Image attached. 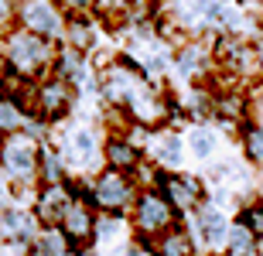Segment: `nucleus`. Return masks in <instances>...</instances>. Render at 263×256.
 Here are the masks:
<instances>
[{
  "label": "nucleus",
  "instance_id": "obj_9",
  "mask_svg": "<svg viewBox=\"0 0 263 256\" xmlns=\"http://www.w3.org/2000/svg\"><path fill=\"white\" fill-rule=\"evenodd\" d=\"M185 226L192 229V236H195V243H198L202 253H222L233 219H229V212H226L222 205H215V202L205 198L192 215H185Z\"/></svg>",
  "mask_w": 263,
  "mask_h": 256
},
{
  "label": "nucleus",
  "instance_id": "obj_12",
  "mask_svg": "<svg viewBox=\"0 0 263 256\" xmlns=\"http://www.w3.org/2000/svg\"><path fill=\"white\" fill-rule=\"evenodd\" d=\"M147 161L157 164L161 171H181L188 157V147H185V133H178L175 127H157V130H147Z\"/></svg>",
  "mask_w": 263,
  "mask_h": 256
},
{
  "label": "nucleus",
  "instance_id": "obj_4",
  "mask_svg": "<svg viewBox=\"0 0 263 256\" xmlns=\"http://www.w3.org/2000/svg\"><path fill=\"white\" fill-rule=\"evenodd\" d=\"M82 195L96 205L99 215H130V208H134L137 195H140V185H137V178L127 174V171L103 168L99 174L89 178Z\"/></svg>",
  "mask_w": 263,
  "mask_h": 256
},
{
  "label": "nucleus",
  "instance_id": "obj_7",
  "mask_svg": "<svg viewBox=\"0 0 263 256\" xmlns=\"http://www.w3.org/2000/svg\"><path fill=\"white\" fill-rule=\"evenodd\" d=\"M17 28L31 31V34H41L48 41H62L68 28V10L62 0H21Z\"/></svg>",
  "mask_w": 263,
  "mask_h": 256
},
{
  "label": "nucleus",
  "instance_id": "obj_30",
  "mask_svg": "<svg viewBox=\"0 0 263 256\" xmlns=\"http://www.w3.org/2000/svg\"><path fill=\"white\" fill-rule=\"evenodd\" d=\"M205 256H226V253H205Z\"/></svg>",
  "mask_w": 263,
  "mask_h": 256
},
{
  "label": "nucleus",
  "instance_id": "obj_28",
  "mask_svg": "<svg viewBox=\"0 0 263 256\" xmlns=\"http://www.w3.org/2000/svg\"><path fill=\"white\" fill-rule=\"evenodd\" d=\"M7 205H14V188H10V181L4 174H0V212Z\"/></svg>",
  "mask_w": 263,
  "mask_h": 256
},
{
  "label": "nucleus",
  "instance_id": "obj_16",
  "mask_svg": "<svg viewBox=\"0 0 263 256\" xmlns=\"http://www.w3.org/2000/svg\"><path fill=\"white\" fill-rule=\"evenodd\" d=\"M51 72L55 75H62L65 82H72V86L82 92V86H96V72H92V55H86V51L72 48V45H59V51H55V65H51Z\"/></svg>",
  "mask_w": 263,
  "mask_h": 256
},
{
  "label": "nucleus",
  "instance_id": "obj_1",
  "mask_svg": "<svg viewBox=\"0 0 263 256\" xmlns=\"http://www.w3.org/2000/svg\"><path fill=\"white\" fill-rule=\"evenodd\" d=\"M0 51H4L7 69L17 82H38L41 75H48L51 65H55L59 41L31 34V31H24V28H10L7 34H0Z\"/></svg>",
  "mask_w": 263,
  "mask_h": 256
},
{
  "label": "nucleus",
  "instance_id": "obj_18",
  "mask_svg": "<svg viewBox=\"0 0 263 256\" xmlns=\"http://www.w3.org/2000/svg\"><path fill=\"white\" fill-rule=\"evenodd\" d=\"M151 249H154V256H205L202 249H198L195 236H192V229L185 226V219H181L178 226H171L167 232H161V236L151 243Z\"/></svg>",
  "mask_w": 263,
  "mask_h": 256
},
{
  "label": "nucleus",
  "instance_id": "obj_24",
  "mask_svg": "<svg viewBox=\"0 0 263 256\" xmlns=\"http://www.w3.org/2000/svg\"><path fill=\"white\" fill-rule=\"evenodd\" d=\"M59 181H72V178H68L62 154L51 144H45L41 147V161H38V185H59Z\"/></svg>",
  "mask_w": 263,
  "mask_h": 256
},
{
  "label": "nucleus",
  "instance_id": "obj_27",
  "mask_svg": "<svg viewBox=\"0 0 263 256\" xmlns=\"http://www.w3.org/2000/svg\"><path fill=\"white\" fill-rule=\"evenodd\" d=\"M17 4L21 0H0V34L17 28Z\"/></svg>",
  "mask_w": 263,
  "mask_h": 256
},
{
  "label": "nucleus",
  "instance_id": "obj_23",
  "mask_svg": "<svg viewBox=\"0 0 263 256\" xmlns=\"http://www.w3.org/2000/svg\"><path fill=\"white\" fill-rule=\"evenodd\" d=\"M226 256H260L263 246L260 239L253 236V229L246 226L243 219H233V226H229V239H226Z\"/></svg>",
  "mask_w": 263,
  "mask_h": 256
},
{
  "label": "nucleus",
  "instance_id": "obj_13",
  "mask_svg": "<svg viewBox=\"0 0 263 256\" xmlns=\"http://www.w3.org/2000/svg\"><path fill=\"white\" fill-rule=\"evenodd\" d=\"M59 226H62V232L72 239V246H76V249H92L96 226H99V212H96V205L79 191V195L72 198V205L65 208V215H62Z\"/></svg>",
  "mask_w": 263,
  "mask_h": 256
},
{
  "label": "nucleus",
  "instance_id": "obj_20",
  "mask_svg": "<svg viewBox=\"0 0 263 256\" xmlns=\"http://www.w3.org/2000/svg\"><path fill=\"white\" fill-rule=\"evenodd\" d=\"M219 144H222V133L209 123H192L185 130V147L192 154V161H212L219 154Z\"/></svg>",
  "mask_w": 263,
  "mask_h": 256
},
{
  "label": "nucleus",
  "instance_id": "obj_22",
  "mask_svg": "<svg viewBox=\"0 0 263 256\" xmlns=\"http://www.w3.org/2000/svg\"><path fill=\"white\" fill-rule=\"evenodd\" d=\"M72 253H76V246L62 232V226H41L34 246H31V256H72Z\"/></svg>",
  "mask_w": 263,
  "mask_h": 256
},
{
  "label": "nucleus",
  "instance_id": "obj_10",
  "mask_svg": "<svg viewBox=\"0 0 263 256\" xmlns=\"http://www.w3.org/2000/svg\"><path fill=\"white\" fill-rule=\"evenodd\" d=\"M157 191L178 208V215H192L205 198H209L205 178L188 174V171H161V178H157Z\"/></svg>",
  "mask_w": 263,
  "mask_h": 256
},
{
  "label": "nucleus",
  "instance_id": "obj_19",
  "mask_svg": "<svg viewBox=\"0 0 263 256\" xmlns=\"http://www.w3.org/2000/svg\"><path fill=\"white\" fill-rule=\"evenodd\" d=\"M59 45H72V48L92 55V51L99 48V24H96V17H92V14H68L65 38H62Z\"/></svg>",
  "mask_w": 263,
  "mask_h": 256
},
{
  "label": "nucleus",
  "instance_id": "obj_29",
  "mask_svg": "<svg viewBox=\"0 0 263 256\" xmlns=\"http://www.w3.org/2000/svg\"><path fill=\"white\" fill-rule=\"evenodd\" d=\"M10 82H14V75H10L7 58H4V51H0V89H4V86H10Z\"/></svg>",
  "mask_w": 263,
  "mask_h": 256
},
{
  "label": "nucleus",
  "instance_id": "obj_2",
  "mask_svg": "<svg viewBox=\"0 0 263 256\" xmlns=\"http://www.w3.org/2000/svg\"><path fill=\"white\" fill-rule=\"evenodd\" d=\"M48 144L62 154L68 178H92L103 171V137L86 123H59Z\"/></svg>",
  "mask_w": 263,
  "mask_h": 256
},
{
  "label": "nucleus",
  "instance_id": "obj_14",
  "mask_svg": "<svg viewBox=\"0 0 263 256\" xmlns=\"http://www.w3.org/2000/svg\"><path fill=\"white\" fill-rule=\"evenodd\" d=\"M31 106H28V82H10L0 89V140L24 133L31 123Z\"/></svg>",
  "mask_w": 263,
  "mask_h": 256
},
{
  "label": "nucleus",
  "instance_id": "obj_3",
  "mask_svg": "<svg viewBox=\"0 0 263 256\" xmlns=\"http://www.w3.org/2000/svg\"><path fill=\"white\" fill-rule=\"evenodd\" d=\"M41 144L38 137H31L28 130L24 133H14V137L0 140V174L10 181L14 188V198L24 195V191H34L38 188V161H41Z\"/></svg>",
  "mask_w": 263,
  "mask_h": 256
},
{
  "label": "nucleus",
  "instance_id": "obj_8",
  "mask_svg": "<svg viewBox=\"0 0 263 256\" xmlns=\"http://www.w3.org/2000/svg\"><path fill=\"white\" fill-rule=\"evenodd\" d=\"M171 72L185 86H205L215 72V55H212V38H185L175 45Z\"/></svg>",
  "mask_w": 263,
  "mask_h": 256
},
{
  "label": "nucleus",
  "instance_id": "obj_25",
  "mask_svg": "<svg viewBox=\"0 0 263 256\" xmlns=\"http://www.w3.org/2000/svg\"><path fill=\"white\" fill-rule=\"evenodd\" d=\"M236 219H243L246 226L253 229V236L260 239V246H263V198L243 202V205H239V212H236Z\"/></svg>",
  "mask_w": 263,
  "mask_h": 256
},
{
  "label": "nucleus",
  "instance_id": "obj_17",
  "mask_svg": "<svg viewBox=\"0 0 263 256\" xmlns=\"http://www.w3.org/2000/svg\"><path fill=\"white\" fill-rule=\"evenodd\" d=\"M130 243H134V229H130L127 215H99L96 239H92L96 253H113V249H123Z\"/></svg>",
  "mask_w": 263,
  "mask_h": 256
},
{
  "label": "nucleus",
  "instance_id": "obj_15",
  "mask_svg": "<svg viewBox=\"0 0 263 256\" xmlns=\"http://www.w3.org/2000/svg\"><path fill=\"white\" fill-rule=\"evenodd\" d=\"M79 195V188L72 181H59V185H38L31 191V212L38 215L41 226H59L65 208L72 205V198Z\"/></svg>",
  "mask_w": 263,
  "mask_h": 256
},
{
  "label": "nucleus",
  "instance_id": "obj_26",
  "mask_svg": "<svg viewBox=\"0 0 263 256\" xmlns=\"http://www.w3.org/2000/svg\"><path fill=\"white\" fill-rule=\"evenodd\" d=\"M246 99H250V120L263 123V75L246 89Z\"/></svg>",
  "mask_w": 263,
  "mask_h": 256
},
{
  "label": "nucleus",
  "instance_id": "obj_31",
  "mask_svg": "<svg viewBox=\"0 0 263 256\" xmlns=\"http://www.w3.org/2000/svg\"><path fill=\"white\" fill-rule=\"evenodd\" d=\"M0 256H4V253H0Z\"/></svg>",
  "mask_w": 263,
  "mask_h": 256
},
{
  "label": "nucleus",
  "instance_id": "obj_6",
  "mask_svg": "<svg viewBox=\"0 0 263 256\" xmlns=\"http://www.w3.org/2000/svg\"><path fill=\"white\" fill-rule=\"evenodd\" d=\"M127 219H130V229H134V239H140V243H154L161 232H167L171 226L181 222L178 208L157 188H140Z\"/></svg>",
  "mask_w": 263,
  "mask_h": 256
},
{
  "label": "nucleus",
  "instance_id": "obj_21",
  "mask_svg": "<svg viewBox=\"0 0 263 256\" xmlns=\"http://www.w3.org/2000/svg\"><path fill=\"white\" fill-rule=\"evenodd\" d=\"M236 137H239V154L250 168L263 171V123L256 120H246L243 127L236 130Z\"/></svg>",
  "mask_w": 263,
  "mask_h": 256
},
{
  "label": "nucleus",
  "instance_id": "obj_5",
  "mask_svg": "<svg viewBox=\"0 0 263 256\" xmlns=\"http://www.w3.org/2000/svg\"><path fill=\"white\" fill-rule=\"evenodd\" d=\"M28 106L31 113L51 127H59L65 123L79 106V89L72 82H65L62 75L48 72V75H41L38 82H28Z\"/></svg>",
  "mask_w": 263,
  "mask_h": 256
},
{
  "label": "nucleus",
  "instance_id": "obj_11",
  "mask_svg": "<svg viewBox=\"0 0 263 256\" xmlns=\"http://www.w3.org/2000/svg\"><path fill=\"white\" fill-rule=\"evenodd\" d=\"M38 232L41 222L31 212V205H7L0 212V249H14V253L28 256Z\"/></svg>",
  "mask_w": 263,
  "mask_h": 256
}]
</instances>
